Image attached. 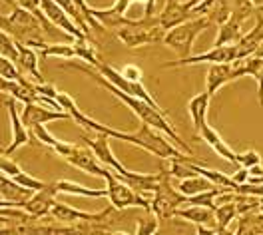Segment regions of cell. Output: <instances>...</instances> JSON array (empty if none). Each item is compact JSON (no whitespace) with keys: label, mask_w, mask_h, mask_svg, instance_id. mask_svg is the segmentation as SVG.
I'll list each match as a JSON object with an SVG mask.
<instances>
[{"label":"cell","mask_w":263,"mask_h":235,"mask_svg":"<svg viewBox=\"0 0 263 235\" xmlns=\"http://www.w3.org/2000/svg\"><path fill=\"white\" fill-rule=\"evenodd\" d=\"M72 46H74V52H76V58L84 60V64H90L94 68L100 64V58L96 56V48L90 42V38H74Z\"/></svg>","instance_id":"30"},{"label":"cell","mask_w":263,"mask_h":235,"mask_svg":"<svg viewBox=\"0 0 263 235\" xmlns=\"http://www.w3.org/2000/svg\"><path fill=\"white\" fill-rule=\"evenodd\" d=\"M231 180L235 182L237 185H243V184H247L249 182V169H246V168H239L233 175H231Z\"/></svg>","instance_id":"42"},{"label":"cell","mask_w":263,"mask_h":235,"mask_svg":"<svg viewBox=\"0 0 263 235\" xmlns=\"http://www.w3.org/2000/svg\"><path fill=\"white\" fill-rule=\"evenodd\" d=\"M10 84H12V80H6L4 76H0V92L8 94L10 92Z\"/></svg>","instance_id":"45"},{"label":"cell","mask_w":263,"mask_h":235,"mask_svg":"<svg viewBox=\"0 0 263 235\" xmlns=\"http://www.w3.org/2000/svg\"><path fill=\"white\" fill-rule=\"evenodd\" d=\"M154 6H156V0H148L144 4V16H154Z\"/></svg>","instance_id":"44"},{"label":"cell","mask_w":263,"mask_h":235,"mask_svg":"<svg viewBox=\"0 0 263 235\" xmlns=\"http://www.w3.org/2000/svg\"><path fill=\"white\" fill-rule=\"evenodd\" d=\"M259 211L263 213V198H259Z\"/></svg>","instance_id":"49"},{"label":"cell","mask_w":263,"mask_h":235,"mask_svg":"<svg viewBox=\"0 0 263 235\" xmlns=\"http://www.w3.org/2000/svg\"><path fill=\"white\" fill-rule=\"evenodd\" d=\"M28 132L32 134L34 140H38L40 144H44V146H48V148H54L56 142H58V138H54V135L50 134L48 130L44 128V124H36L32 128H28Z\"/></svg>","instance_id":"37"},{"label":"cell","mask_w":263,"mask_h":235,"mask_svg":"<svg viewBox=\"0 0 263 235\" xmlns=\"http://www.w3.org/2000/svg\"><path fill=\"white\" fill-rule=\"evenodd\" d=\"M0 56L8 58V60H12V62H16L18 60L16 42H14L12 36H8L4 30H0Z\"/></svg>","instance_id":"33"},{"label":"cell","mask_w":263,"mask_h":235,"mask_svg":"<svg viewBox=\"0 0 263 235\" xmlns=\"http://www.w3.org/2000/svg\"><path fill=\"white\" fill-rule=\"evenodd\" d=\"M210 94L208 92H201L194 96L190 104H187V112H190V118H192V124L196 128V132H199L205 124H208V110H210Z\"/></svg>","instance_id":"23"},{"label":"cell","mask_w":263,"mask_h":235,"mask_svg":"<svg viewBox=\"0 0 263 235\" xmlns=\"http://www.w3.org/2000/svg\"><path fill=\"white\" fill-rule=\"evenodd\" d=\"M82 140H84V144L94 151V155L98 158V162L104 166V168L112 169V171L118 173V175H124V173L128 171V169L120 164V160L116 158L112 148H110V135L96 134L94 138H90V135H82Z\"/></svg>","instance_id":"11"},{"label":"cell","mask_w":263,"mask_h":235,"mask_svg":"<svg viewBox=\"0 0 263 235\" xmlns=\"http://www.w3.org/2000/svg\"><path fill=\"white\" fill-rule=\"evenodd\" d=\"M253 56H257V58H263V42H261V46H259V48H257V52H255V54H253Z\"/></svg>","instance_id":"46"},{"label":"cell","mask_w":263,"mask_h":235,"mask_svg":"<svg viewBox=\"0 0 263 235\" xmlns=\"http://www.w3.org/2000/svg\"><path fill=\"white\" fill-rule=\"evenodd\" d=\"M96 70H98V74H102L110 84L116 86L120 92L128 94V96H132V98H140V100L148 102L149 106L158 108L160 112H165L164 108L156 102V98L149 94L148 88L142 84V82H132V80H126V78L120 74V70H116V68H112L110 64H106V62H102V60H100V64L96 66ZM165 114H167V112H165Z\"/></svg>","instance_id":"9"},{"label":"cell","mask_w":263,"mask_h":235,"mask_svg":"<svg viewBox=\"0 0 263 235\" xmlns=\"http://www.w3.org/2000/svg\"><path fill=\"white\" fill-rule=\"evenodd\" d=\"M228 82H233V64H210L205 74V92L210 98H214Z\"/></svg>","instance_id":"18"},{"label":"cell","mask_w":263,"mask_h":235,"mask_svg":"<svg viewBox=\"0 0 263 235\" xmlns=\"http://www.w3.org/2000/svg\"><path fill=\"white\" fill-rule=\"evenodd\" d=\"M0 76H4L6 80H18L20 78V70H18L16 62L0 56Z\"/></svg>","instance_id":"38"},{"label":"cell","mask_w":263,"mask_h":235,"mask_svg":"<svg viewBox=\"0 0 263 235\" xmlns=\"http://www.w3.org/2000/svg\"><path fill=\"white\" fill-rule=\"evenodd\" d=\"M56 195H58V189H56V182H52V184H46L42 189H38V191H34L32 198L28 200V202L22 205V209L34 219H42L46 218L50 213V207H52V203L56 200Z\"/></svg>","instance_id":"14"},{"label":"cell","mask_w":263,"mask_h":235,"mask_svg":"<svg viewBox=\"0 0 263 235\" xmlns=\"http://www.w3.org/2000/svg\"><path fill=\"white\" fill-rule=\"evenodd\" d=\"M215 184H212L208 178H203L201 173H196V175H192V178H185V180H181L180 185H178V189H180V193H183L185 198H192V195H197V193H203V191H210V189H214Z\"/></svg>","instance_id":"28"},{"label":"cell","mask_w":263,"mask_h":235,"mask_svg":"<svg viewBox=\"0 0 263 235\" xmlns=\"http://www.w3.org/2000/svg\"><path fill=\"white\" fill-rule=\"evenodd\" d=\"M104 180H106V191H108V200L112 203V207L118 211H126L128 207L134 209H144L149 213V200L144 195H140L134 187L122 182L112 169L106 168L104 171Z\"/></svg>","instance_id":"6"},{"label":"cell","mask_w":263,"mask_h":235,"mask_svg":"<svg viewBox=\"0 0 263 235\" xmlns=\"http://www.w3.org/2000/svg\"><path fill=\"white\" fill-rule=\"evenodd\" d=\"M10 180H12V182H16L18 185H22V187H28V189H32V191H38V189H42V187L46 185L44 182H40V180L32 178L30 173H26L24 169H20L18 173H14Z\"/></svg>","instance_id":"36"},{"label":"cell","mask_w":263,"mask_h":235,"mask_svg":"<svg viewBox=\"0 0 263 235\" xmlns=\"http://www.w3.org/2000/svg\"><path fill=\"white\" fill-rule=\"evenodd\" d=\"M164 26L160 24V16H144L142 20H128L124 26L116 28V36L128 48H142L148 44H160L165 36Z\"/></svg>","instance_id":"3"},{"label":"cell","mask_w":263,"mask_h":235,"mask_svg":"<svg viewBox=\"0 0 263 235\" xmlns=\"http://www.w3.org/2000/svg\"><path fill=\"white\" fill-rule=\"evenodd\" d=\"M158 229H160V219L154 213L148 218L136 219V235H154Z\"/></svg>","instance_id":"34"},{"label":"cell","mask_w":263,"mask_h":235,"mask_svg":"<svg viewBox=\"0 0 263 235\" xmlns=\"http://www.w3.org/2000/svg\"><path fill=\"white\" fill-rule=\"evenodd\" d=\"M50 213H52L54 219H58V221H62V223H68V225L78 223V221H90V219H94L98 216V213L80 211V209H76V207H72V205H66V203L56 202V200H54L52 207H50Z\"/></svg>","instance_id":"22"},{"label":"cell","mask_w":263,"mask_h":235,"mask_svg":"<svg viewBox=\"0 0 263 235\" xmlns=\"http://www.w3.org/2000/svg\"><path fill=\"white\" fill-rule=\"evenodd\" d=\"M174 218L190 221V223H194V225H205V227H215V229H217L214 209L203 207V205H187V207H183V209L178 207L176 213H174Z\"/></svg>","instance_id":"19"},{"label":"cell","mask_w":263,"mask_h":235,"mask_svg":"<svg viewBox=\"0 0 263 235\" xmlns=\"http://www.w3.org/2000/svg\"><path fill=\"white\" fill-rule=\"evenodd\" d=\"M40 56H44V58L56 56V58L72 60V58H76V52H74V46H72V44H46V46L40 50Z\"/></svg>","instance_id":"32"},{"label":"cell","mask_w":263,"mask_h":235,"mask_svg":"<svg viewBox=\"0 0 263 235\" xmlns=\"http://www.w3.org/2000/svg\"><path fill=\"white\" fill-rule=\"evenodd\" d=\"M74 68V70H80V72H84V74H88L94 82H98L102 88H106L108 92H112L116 98L120 102H124L128 108H130L132 112L136 114V118L140 120V122H144V124H148V126H152L154 130H158V132H162V134H165V138H170L172 142H174V146L178 148V150H181L183 153H187V155H194V151H192V148L181 140V135L174 130V126L167 122V114L165 112H160L158 108H154V106H149L148 102L140 100V98H132V96H128V94H124V92H120L116 86H112L102 74H98V72H92L88 66H70Z\"/></svg>","instance_id":"1"},{"label":"cell","mask_w":263,"mask_h":235,"mask_svg":"<svg viewBox=\"0 0 263 235\" xmlns=\"http://www.w3.org/2000/svg\"><path fill=\"white\" fill-rule=\"evenodd\" d=\"M18 6H22V8H26V0H16Z\"/></svg>","instance_id":"47"},{"label":"cell","mask_w":263,"mask_h":235,"mask_svg":"<svg viewBox=\"0 0 263 235\" xmlns=\"http://www.w3.org/2000/svg\"><path fill=\"white\" fill-rule=\"evenodd\" d=\"M38 4H40L42 14L48 18L50 24L56 26L58 30L70 34V38H90V36H86V34L70 20V16L60 8V4H58L56 0H38Z\"/></svg>","instance_id":"12"},{"label":"cell","mask_w":263,"mask_h":235,"mask_svg":"<svg viewBox=\"0 0 263 235\" xmlns=\"http://www.w3.org/2000/svg\"><path fill=\"white\" fill-rule=\"evenodd\" d=\"M134 0H116V4H112L110 8H92L90 6V14L98 20L104 28H120L128 22V18L124 16L126 10L130 8V4Z\"/></svg>","instance_id":"15"},{"label":"cell","mask_w":263,"mask_h":235,"mask_svg":"<svg viewBox=\"0 0 263 235\" xmlns=\"http://www.w3.org/2000/svg\"><path fill=\"white\" fill-rule=\"evenodd\" d=\"M120 74H122L126 80H132V82H142V70H140L138 66H134V64L126 66Z\"/></svg>","instance_id":"41"},{"label":"cell","mask_w":263,"mask_h":235,"mask_svg":"<svg viewBox=\"0 0 263 235\" xmlns=\"http://www.w3.org/2000/svg\"><path fill=\"white\" fill-rule=\"evenodd\" d=\"M0 155H2V150H0Z\"/></svg>","instance_id":"51"},{"label":"cell","mask_w":263,"mask_h":235,"mask_svg":"<svg viewBox=\"0 0 263 235\" xmlns=\"http://www.w3.org/2000/svg\"><path fill=\"white\" fill-rule=\"evenodd\" d=\"M185 203V195L180 193L178 187L172 185V175L167 171H160V184L156 187L154 195L149 198V213L160 219L174 218L176 209Z\"/></svg>","instance_id":"7"},{"label":"cell","mask_w":263,"mask_h":235,"mask_svg":"<svg viewBox=\"0 0 263 235\" xmlns=\"http://www.w3.org/2000/svg\"><path fill=\"white\" fill-rule=\"evenodd\" d=\"M122 142H128L132 146H138L142 150L149 151L152 155L160 158V160H170V158H178L181 150L174 146V142L170 138H164V134H158L152 126L140 122V128L136 132H126Z\"/></svg>","instance_id":"4"},{"label":"cell","mask_w":263,"mask_h":235,"mask_svg":"<svg viewBox=\"0 0 263 235\" xmlns=\"http://www.w3.org/2000/svg\"><path fill=\"white\" fill-rule=\"evenodd\" d=\"M263 42V20H259L251 30L247 34H243L239 38V42L235 44L237 46V58H247V56H253L257 48L261 46Z\"/></svg>","instance_id":"24"},{"label":"cell","mask_w":263,"mask_h":235,"mask_svg":"<svg viewBox=\"0 0 263 235\" xmlns=\"http://www.w3.org/2000/svg\"><path fill=\"white\" fill-rule=\"evenodd\" d=\"M212 26V20L208 16H197L192 20H185L178 26L170 28L164 36V44L167 48L180 54V58L192 56L194 52V42L203 30H208Z\"/></svg>","instance_id":"5"},{"label":"cell","mask_w":263,"mask_h":235,"mask_svg":"<svg viewBox=\"0 0 263 235\" xmlns=\"http://www.w3.org/2000/svg\"><path fill=\"white\" fill-rule=\"evenodd\" d=\"M233 60H237V46L226 44V46H214L212 50L203 52V54H192L185 58L164 62L162 68H180L190 66V64H230Z\"/></svg>","instance_id":"10"},{"label":"cell","mask_w":263,"mask_h":235,"mask_svg":"<svg viewBox=\"0 0 263 235\" xmlns=\"http://www.w3.org/2000/svg\"><path fill=\"white\" fill-rule=\"evenodd\" d=\"M16 48H18V60H16V66L20 68V72H26L28 76H32L36 80V84H44V78L38 70V58H36V52L24 44H18L16 42Z\"/></svg>","instance_id":"25"},{"label":"cell","mask_w":263,"mask_h":235,"mask_svg":"<svg viewBox=\"0 0 263 235\" xmlns=\"http://www.w3.org/2000/svg\"><path fill=\"white\" fill-rule=\"evenodd\" d=\"M197 135H199V138H201V140H203V142H205V144H208V146H210V148H212L219 158L228 160L230 164H235V151L231 150L230 146L221 140V135L217 134L214 128L210 126V122H208V124L197 132Z\"/></svg>","instance_id":"21"},{"label":"cell","mask_w":263,"mask_h":235,"mask_svg":"<svg viewBox=\"0 0 263 235\" xmlns=\"http://www.w3.org/2000/svg\"><path fill=\"white\" fill-rule=\"evenodd\" d=\"M253 78L257 80V96H259V106L263 108V66L259 68V72Z\"/></svg>","instance_id":"43"},{"label":"cell","mask_w":263,"mask_h":235,"mask_svg":"<svg viewBox=\"0 0 263 235\" xmlns=\"http://www.w3.org/2000/svg\"><path fill=\"white\" fill-rule=\"evenodd\" d=\"M56 2L60 4V8L64 10L66 14L70 16V20H72V22H74V24H76V26L86 34V36H90V26H88V22H86L84 16L80 14V10L76 8V4H74L72 0H56Z\"/></svg>","instance_id":"31"},{"label":"cell","mask_w":263,"mask_h":235,"mask_svg":"<svg viewBox=\"0 0 263 235\" xmlns=\"http://www.w3.org/2000/svg\"><path fill=\"white\" fill-rule=\"evenodd\" d=\"M235 235H263V213L259 209L237 218Z\"/></svg>","instance_id":"26"},{"label":"cell","mask_w":263,"mask_h":235,"mask_svg":"<svg viewBox=\"0 0 263 235\" xmlns=\"http://www.w3.org/2000/svg\"><path fill=\"white\" fill-rule=\"evenodd\" d=\"M199 2H203V0H167L164 12L160 14V24L165 30H170L185 20H192L194 10Z\"/></svg>","instance_id":"13"},{"label":"cell","mask_w":263,"mask_h":235,"mask_svg":"<svg viewBox=\"0 0 263 235\" xmlns=\"http://www.w3.org/2000/svg\"><path fill=\"white\" fill-rule=\"evenodd\" d=\"M72 2L76 4V8L80 10V14H82L84 20L88 22V26H90V28H102V24H100L98 20L90 14V4H88L86 0H72Z\"/></svg>","instance_id":"39"},{"label":"cell","mask_w":263,"mask_h":235,"mask_svg":"<svg viewBox=\"0 0 263 235\" xmlns=\"http://www.w3.org/2000/svg\"><path fill=\"white\" fill-rule=\"evenodd\" d=\"M56 189L58 193H68V195H82V198H108V191L106 187L104 189H92V187H86L82 184H76V182H68V180H58L56 182Z\"/></svg>","instance_id":"27"},{"label":"cell","mask_w":263,"mask_h":235,"mask_svg":"<svg viewBox=\"0 0 263 235\" xmlns=\"http://www.w3.org/2000/svg\"><path fill=\"white\" fill-rule=\"evenodd\" d=\"M6 108H8V114H10L12 142H10V146H8V148H4V150H2V153H4V155H12L18 148H22V146H26V144H28L30 135H28V128H26V126L22 124V120H20V114H18V110H16V100H14V98H8Z\"/></svg>","instance_id":"16"},{"label":"cell","mask_w":263,"mask_h":235,"mask_svg":"<svg viewBox=\"0 0 263 235\" xmlns=\"http://www.w3.org/2000/svg\"><path fill=\"white\" fill-rule=\"evenodd\" d=\"M235 164H237L239 168L251 169V168H255V166L261 164V155L251 148V150L243 151V153H235Z\"/></svg>","instance_id":"35"},{"label":"cell","mask_w":263,"mask_h":235,"mask_svg":"<svg viewBox=\"0 0 263 235\" xmlns=\"http://www.w3.org/2000/svg\"><path fill=\"white\" fill-rule=\"evenodd\" d=\"M4 2H8V4H12V6H16V0H4Z\"/></svg>","instance_id":"50"},{"label":"cell","mask_w":263,"mask_h":235,"mask_svg":"<svg viewBox=\"0 0 263 235\" xmlns=\"http://www.w3.org/2000/svg\"><path fill=\"white\" fill-rule=\"evenodd\" d=\"M110 235H130V233H126V231H112Z\"/></svg>","instance_id":"48"},{"label":"cell","mask_w":263,"mask_h":235,"mask_svg":"<svg viewBox=\"0 0 263 235\" xmlns=\"http://www.w3.org/2000/svg\"><path fill=\"white\" fill-rule=\"evenodd\" d=\"M0 30L12 36L14 42L24 44L36 52H40L48 44L42 22L34 16L30 10H26L18 4L12 8V12L8 16H0Z\"/></svg>","instance_id":"2"},{"label":"cell","mask_w":263,"mask_h":235,"mask_svg":"<svg viewBox=\"0 0 263 235\" xmlns=\"http://www.w3.org/2000/svg\"><path fill=\"white\" fill-rule=\"evenodd\" d=\"M241 24L233 18H228L223 24H219V30H217V40H215V46H226V44H237L239 38H241Z\"/></svg>","instance_id":"29"},{"label":"cell","mask_w":263,"mask_h":235,"mask_svg":"<svg viewBox=\"0 0 263 235\" xmlns=\"http://www.w3.org/2000/svg\"><path fill=\"white\" fill-rule=\"evenodd\" d=\"M20 120L26 128H32L36 124H48L54 120H70V116L66 112L48 110L42 104H24V110L20 112Z\"/></svg>","instance_id":"17"},{"label":"cell","mask_w":263,"mask_h":235,"mask_svg":"<svg viewBox=\"0 0 263 235\" xmlns=\"http://www.w3.org/2000/svg\"><path fill=\"white\" fill-rule=\"evenodd\" d=\"M54 153H58L60 158H64L66 162L74 168H78L84 173H90V175H100L104 178V171L106 168L98 162V158L94 155V151L90 150L88 146H76V144H68V142H62L58 140L56 146L52 148Z\"/></svg>","instance_id":"8"},{"label":"cell","mask_w":263,"mask_h":235,"mask_svg":"<svg viewBox=\"0 0 263 235\" xmlns=\"http://www.w3.org/2000/svg\"><path fill=\"white\" fill-rule=\"evenodd\" d=\"M20 169H22V168L18 166L16 162H12V160H10V155H4V153L0 155V171H2L4 175L12 178L14 173H18V171H20Z\"/></svg>","instance_id":"40"},{"label":"cell","mask_w":263,"mask_h":235,"mask_svg":"<svg viewBox=\"0 0 263 235\" xmlns=\"http://www.w3.org/2000/svg\"><path fill=\"white\" fill-rule=\"evenodd\" d=\"M32 193H34L32 189L18 185L16 182H12L8 175H4V173L0 171V198H2V200H6V202L22 207L24 203L32 198Z\"/></svg>","instance_id":"20"}]
</instances>
